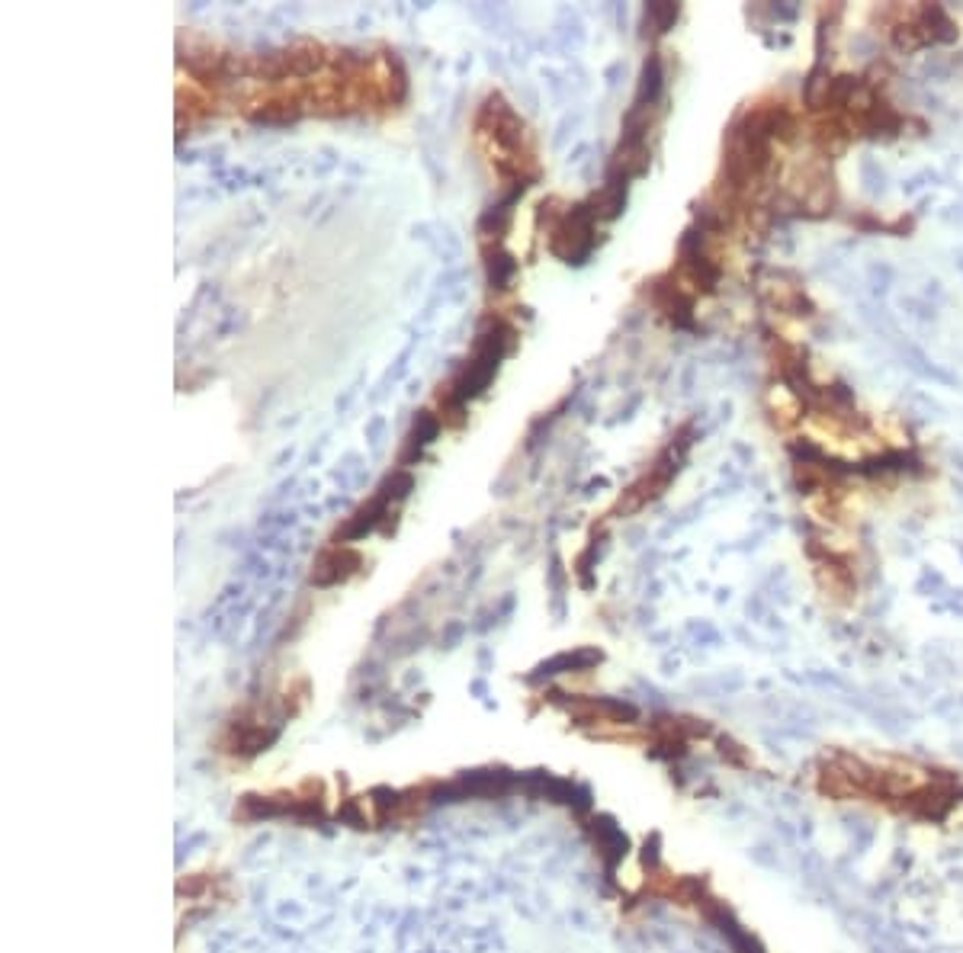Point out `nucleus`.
<instances>
[{
	"label": "nucleus",
	"instance_id": "obj_1",
	"mask_svg": "<svg viewBox=\"0 0 963 953\" xmlns=\"http://www.w3.org/2000/svg\"><path fill=\"white\" fill-rule=\"evenodd\" d=\"M501 353H504V337H501L498 331L482 334V341L476 344V357H472V360L463 366V373L450 382V392H447V395H450L453 405H463L466 398L479 395V392L488 386V379H492L495 370H498Z\"/></svg>",
	"mask_w": 963,
	"mask_h": 953
}]
</instances>
